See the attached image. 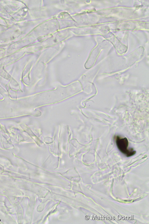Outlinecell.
Masks as SVG:
<instances>
[{"mask_svg":"<svg viewBox=\"0 0 149 224\" xmlns=\"http://www.w3.org/2000/svg\"><path fill=\"white\" fill-rule=\"evenodd\" d=\"M116 143L119 150L127 157L132 156L136 153V151H134L133 148L130 149L128 148V141L126 138H122L117 136L116 137Z\"/></svg>","mask_w":149,"mask_h":224,"instance_id":"obj_1","label":"cell"},{"mask_svg":"<svg viewBox=\"0 0 149 224\" xmlns=\"http://www.w3.org/2000/svg\"><path fill=\"white\" fill-rule=\"evenodd\" d=\"M85 218L86 219H89V216H85Z\"/></svg>","mask_w":149,"mask_h":224,"instance_id":"obj_2","label":"cell"}]
</instances>
